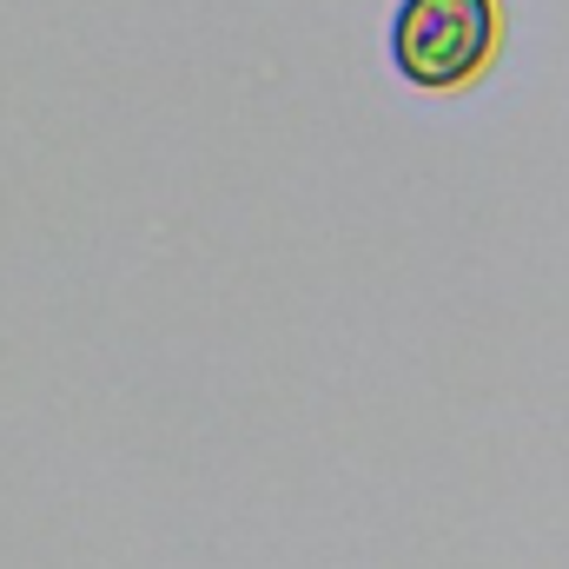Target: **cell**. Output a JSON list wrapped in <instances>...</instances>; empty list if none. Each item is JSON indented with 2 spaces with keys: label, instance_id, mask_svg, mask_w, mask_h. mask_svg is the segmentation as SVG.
<instances>
[{
  "label": "cell",
  "instance_id": "1",
  "mask_svg": "<svg viewBox=\"0 0 569 569\" xmlns=\"http://www.w3.org/2000/svg\"><path fill=\"white\" fill-rule=\"evenodd\" d=\"M503 47L497 0H398L391 67L418 93H463Z\"/></svg>",
  "mask_w": 569,
  "mask_h": 569
}]
</instances>
